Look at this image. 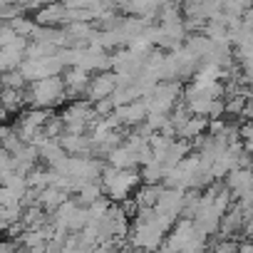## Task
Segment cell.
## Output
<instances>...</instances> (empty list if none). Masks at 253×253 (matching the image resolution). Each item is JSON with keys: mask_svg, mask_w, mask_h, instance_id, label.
Instances as JSON below:
<instances>
[{"mask_svg": "<svg viewBox=\"0 0 253 253\" xmlns=\"http://www.w3.org/2000/svg\"><path fill=\"white\" fill-rule=\"evenodd\" d=\"M226 186L231 189L233 199L246 196L253 189V169L251 167H236L226 174Z\"/></svg>", "mask_w": 253, "mask_h": 253, "instance_id": "obj_1", "label": "cell"}]
</instances>
